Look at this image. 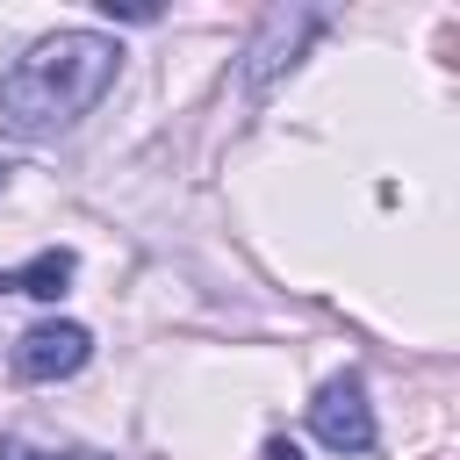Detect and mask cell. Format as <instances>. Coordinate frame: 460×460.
I'll list each match as a JSON object with an SVG mask.
<instances>
[{"mask_svg":"<svg viewBox=\"0 0 460 460\" xmlns=\"http://www.w3.org/2000/svg\"><path fill=\"white\" fill-rule=\"evenodd\" d=\"M309 431L331 446V453H374V402H367V381L345 367V374H331L323 388H316V402H309Z\"/></svg>","mask_w":460,"mask_h":460,"instance_id":"obj_4","label":"cell"},{"mask_svg":"<svg viewBox=\"0 0 460 460\" xmlns=\"http://www.w3.org/2000/svg\"><path fill=\"white\" fill-rule=\"evenodd\" d=\"M122 72V43L101 29H58L43 43H29L7 72H0V129L22 144H50L72 122H86L101 108V93Z\"/></svg>","mask_w":460,"mask_h":460,"instance_id":"obj_1","label":"cell"},{"mask_svg":"<svg viewBox=\"0 0 460 460\" xmlns=\"http://www.w3.org/2000/svg\"><path fill=\"white\" fill-rule=\"evenodd\" d=\"M323 29H331V14H323V7H273V14L259 22L252 50H244V86H252V93H266L280 72H295V65H302L309 36H323Z\"/></svg>","mask_w":460,"mask_h":460,"instance_id":"obj_2","label":"cell"},{"mask_svg":"<svg viewBox=\"0 0 460 460\" xmlns=\"http://www.w3.org/2000/svg\"><path fill=\"white\" fill-rule=\"evenodd\" d=\"M72 273H79V259H72L65 244H50V252H36L29 266L0 273V295H36V302H58V295L72 288Z\"/></svg>","mask_w":460,"mask_h":460,"instance_id":"obj_5","label":"cell"},{"mask_svg":"<svg viewBox=\"0 0 460 460\" xmlns=\"http://www.w3.org/2000/svg\"><path fill=\"white\" fill-rule=\"evenodd\" d=\"M101 14H108V22H137V29L158 22V7H115V0H101Z\"/></svg>","mask_w":460,"mask_h":460,"instance_id":"obj_7","label":"cell"},{"mask_svg":"<svg viewBox=\"0 0 460 460\" xmlns=\"http://www.w3.org/2000/svg\"><path fill=\"white\" fill-rule=\"evenodd\" d=\"M0 187H7V165H0Z\"/></svg>","mask_w":460,"mask_h":460,"instance_id":"obj_9","label":"cell"},{"mask_svg":"<svg viewBox=\"0 0 460 460\" xmlns=\"http://www.w3.org/2000/svg\"><path fill=\"white\" fill-rule=\"evenodd\" d=\"M266 460H302V446L295 438H266Z\"/></svg>","mask_w":460,"mask_h":460,"instance_id":"obj_8","label":"cell"},{"mask_svg":"<svg viewBox=\"0 0 460 460\" xmlns=\"http://www.w3.org/2000/svg\"><path fill=\"white\" fill-rule=\"evenodd\" d=\"M0 460H108V453H93V446H29V438H0Z\"/></svg>","mask_w":460,"mask_h":460,"instance_id":"obj_6","label":"cell"},{"mask_svg":"<svg viewBox=\"0 0 460 460\" xmlns=\"http://www.w3.org/2000/svg\"><path fill=\"white\" fill-rule=\"evenodd\" d=\"M86 359H93V331L72 323V316H43V323H29V331L14 338V352H7L14 381H65V374H79Z\"/></svg>","mask_w":460,"mask_h":460,"instance_id":"obj_3","label":"cell"}]
</instances>
